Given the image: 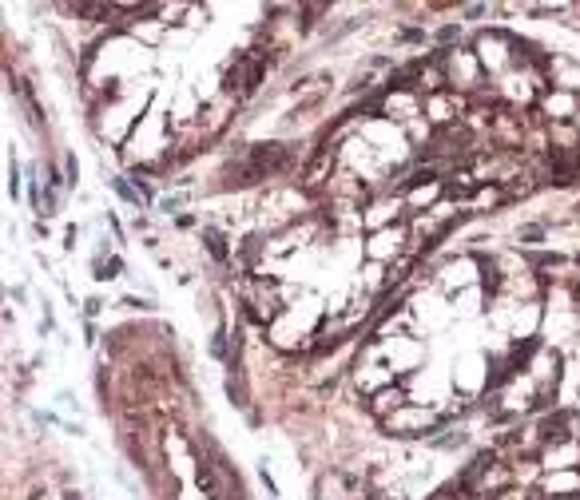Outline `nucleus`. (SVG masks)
<instances>
[{
	"instance_id": "nucleus-1",
	"label": "nucleus",
	"mask_w": 580,
	"mask_h": 500,
	"mask_svg": "<svg viewBox=\"0 0 580 500\" xmlns=\"http://www.w3.org/2000/svg\"><path fill=\"white\" fill-rule=\"evenodd\" d=\"M247 159L263 171V179H271V175H282L294 167V155L287 143H251L247 147Z\"/></svg>"
},
{
	"instance_id": "nucleus-2",
	"label": "nucleus",
	"mask_w": 580,
	"mask_h": 500,
	"mask_svg": "<svg viewBox=\"0 0 580 500\" xmlns=\"http://www.w3.org/2000/svg\"><path fill=\"white\" fill-rule=\"evenodd\" d=\"M330 167H334V143H326V147H322V151L315 155V159L302 163V179H307L310 191H318L322 183L330 179Z\"/></svg>"
},
{
	"instance_id": "nucleus-3",
	"label": "nucleus",
	"mask_w": 580,
	"mask_h": 500,
	"mask_svg": "<svg viewBox=\"0 0 580 500\" xmlns=\"http://www.w3.org/2000/svg\"><path fill=\"white\" fill-rule=\"evenodd\" d=\"M406 405V385L402 382H394V385H385L382 393H374V401H370V413L377 417V421H385L394 409H402Z\"/></svg>"
},
{
	"instance_id": "nucleus-4",
	"label": "nucleus",
	"mask_w": 580,
	"mask_h": 500,
	"mask_svg": "<svg viewBox=\"0 0 580 500\" xmlns=\"http://www.w3.org/2000/svg\"><path fill=\"white\" fill-rule=\"evenodd\" d=\"M219 465H207V461H199V469H195V485L207 493V500H227V488H223V480H219Z\"/></svg>"
},
{
	"instance_id": "nucleus-5",
	"label": "nucleus",
	"mask_w": 580,
	"mask_h": 500,
	"mask_svg": "<svg viewBox=\"0 0 580 500\" xmlns=\"http://www.w3.org/2000/svg\"><path fill=\"white\" fill-rule=\"evenodd\" d=\"M434 179H441V175L434 171V167H426V163H421L413 175H406V179H402V183H394V191H398V194H410V191L426 187V183H434Z\"/></svg>"
},
{
	"instance_id": "nucleus-6",
	"label": "nucleus",
	"mask_w": 580,
	"mask_h": 500,
	"mask_svg": "<svg viewBox=\"0 0 580 500\" xmlns=\"http://www.w3.org/2000/svg\"><path fill=\"white\" fill-rule=\"evenodd\" d=\"M203 243H207V250H211V258H215V263H231V246H227V235L219 227L203 230Z\"/></svg>"
},
{
	"instance_id": "nucleus-7",
	"label": "nucleus",
	"mask_w": 580,
	"mask_h": 500,
	"mask_svg": "<svg viewBox=\"0 0 580 500\" xmlns=\"http://www.w3.org/2000/svg\"><path fill=\"white\" fill-rule=\"evenodd\" d=\"M481 286H485V294H497L505 286V278H501V271L489 263V258H481Z\"/></svg>"
},
{
	"instance_id": "nucleus-8",
	"label": "nucleus",
	"mask_w": 580,
	"mask_h": 500,
	"mask_svg": "<svg viewBox=\"0 0 580 500\" xmlns=\"http://www.w3.org/2000/svg\"><path fill=\"white\" fill-rule=\"evenodd\" d=\"M434 40H437L441 48L449 52V44H457V40H462V24H441L437 32H434Z\"/></svg>"
},
{
	"instance_id": "nucleus-9",
	"label": "nucleus",
	"mask_w": 580,
	"mask_h": 500,
	"mask_svg": "<svg viewBox=\"0 0 580 500\" xmlns=\"http://www.w3.org/2000/svg\"><path fill=\"white\" fill-rule=\"evenodd\" d=\"M326 13V4H307V8H299V28L302 32H310L315 28V16Z\"/></svg>"
},
{
	"instance_id": "nucleus-10",
	"label": "nucleus",
	"mask_w": 580,
	"mask_h": 500,
	"mask_svg": "<svg viewBox=\"0 0 580 500\" xmlns=\"http://www.w3.org/2000/svg\"><path fill=\"white\" fill-rule=\"evenodd\" d=\"M112 191H116V194H119V199H124V203H143V194L135 191V187H132V183H127V179H112Z\"/></svg>"
},
{
	"instance_id": "nucleus-11",
	"label": "nucleus",
	"mask_w": 580,
	"mask_h": 500,
	"mask_svg": "<svg viewBox=\"0 0 580 500\" xmlns=\"http://www.w3.org/2000/svg\"><path fill=\"white\" fill-rule=\"evenodd\" d=\"M227 397H231V405H238V409L247 405V385H243V382H235V374L227 377Z\"/></svg>"
},
{
	"instance_id": "nucleus-12",
	"label": "nucleus",
	"mask_w": 580,
	"mask_h": 500,
	"mask_svg": "<svg viewBox=\"0 0 580 500\" xmlns=\"http://www.w3.org/2000/svg\"><path fill=\"white\" fill-rule=\"evenodd\" d=\"M96 278H104V282H108V278H119V274H124V263H119V258H108V263H96Z\"/></svg>"
},
{
	"instance_id": "nucleus-13",
	"label": "nucleus",
	"mask_w": 580,
	"mask_h": 500,
	"mask_svg": "<svg viewBox=\"0 0 580 500\" xmlns=\"http://www.w3.org/2000/svg\"><path fill=\"white\" fill-rule=\"evenodd\" d=\"M521 243H529V246H537V243H545V227H521Z\"/></svg>"
},
{
	"instance_id": "nucleus-14",
	"label": "nucleus",
	"mask_w": 580,
	"mask_h": 500,
	"mask_svg": "<svg viewBox=\"0 0 580 500\" xmlns=\"http://www.w3.org/2000/svg\"><path fill=\"white\" fill-rule=\"evenodd\" d=\"M8 194H13V199L21 194V167L16 163H13V171H8Z\"/></svg>"
},
{
	"instance_id": "nucleus-15",
	"label": "nucleus",
	"mask_w": 580,
	"mask_h": 500,
	"mask_svg": "<svg viewBox=\"0 0 580 500\" xmlns=\"http://www.w3.org/2000/svg\"><path fill=\"white\" fill-rule=\"evenodd\" d=\"M183 203H187V199H183V194H171V199H163V203H160V207H163V211H168V215H175V211H179V207H183Z\"/></svg>"
},
{
	"instance_id": "nucleus-16",
	"label": "nucleus",
	"mask_w": 580,
	"mask_h": 500,
	"mask_svg": "<svg viewBox=\"0 0 580 500\" xmlns=\"http://www.w3.org/2000/svg\"><path fill=\"white\" fill-rule=\"evenodd\" d=\"M259 477H263V485H266V493H271V500L279 496V485H274V480H271V472H266V469H259Z\"/></svg>"
},
{
	"instance_id": "nucleus-17",
	"label": "nucleus",
	"mask_w": 580,
	"mask_h": 500,
	"mask_svg": "<svg viewBox=\"0 0 580 500\" xmlns=\"http://www.w3.org/2000/svg\"><path fill=\"white\" fill-rule=\"evenodd\" d=\"M402 40H421V36H426V32H421V28H402Z\"/></svg>"
},
{
	"instance_id": "nucleus-18",
	"label": "nucleus",
	"mask_w": 580,
	"mask_h": 500,
	"mask_svg": "<svg viewBox=\"0 0 580 500\" xmlns=\"http://www.w3.org/2000/svg\"><path fill=\"white\" fill-rule=\"evenodd\" d=\"M84 314H88V318H96V314H100V298H88L84 302Z\"/></svg>"
},
{
	"instance_id": "nucleus-19",
	"label": "nucleus",
	"mask_w": 580,
	"mask_h": 500,
	"mask_svg": "<svg viewBox=\"0 0 580 500\" xmlns=\"http://www.w3.org/2000/svg\"><path fill=\"white\" fill-rule=\"evenodd\" d=\"M52 330H56V322H52V314H44V318H40V333H52Z\"/></svg>"
},
{
	"instance_id": "nucleus-20",
	"label": "nucleus",
	"mask_w": 580,
	"mask_h": 500,
	"mask_svg": "<svg viewBox=\"0 0 580 500\" xmlns=\"http://www.w3.org/2000/svg\"><path fill=\"white\" fill-rule=\"evenodd\" d=\"M64 500H84V496H80V493H64Z\"/></svg>"
}]
</instances>
